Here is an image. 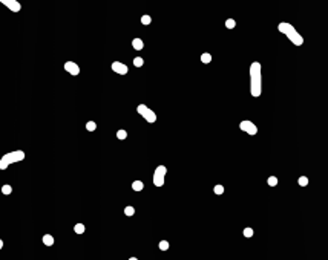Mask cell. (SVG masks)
<instances>
[{"label":"cell","instance_id":"17","mask_svg":"<svg viewBox=\"0 0 328 260\" xmlns=\"http://www.w3.org/2000/svg\"><path fill=\"white\" fill-rule=\"evenodd\" d=\"M124 214L129 216V217L134 216V214H135V208H134V207H126V208H124Z\"/></svg>","mask_w":328,"mask_h":260},{"label":"cell","instance_id":"24","mask_svg":"<svg viewBox=\"0 0 328 260\" xmlns=\"http://www.w3.org/2000/svg\"><path fill=\"white\" fill-rule=\"evenodd\" d=\"M150 22H152L150 16H143V17H141V23H143V25H149Z\"/></svg>","mask_w":328,"mask_h":260},{"label":"cell","instance_id":"2","mask_svg":"<svg viewBox=\"0 0 328 260\" xmlns=\"http://www.w3.org/2000/svg\"><path fill=\"white\" fill-rule=\"evenodd\" d=\"M279 31L284 34V35H287V38L294 45V46H302L304 45V38H302V35L294 29V26L293 25H290V23H279Z\"/></svg>","mask_w":328,"mask_h":260},{"label":"cell","instance_id":"25","mask_svg":"<svg viewBox=\"0 0 328 260\" xmlns=\"http://www.w3.org/2000/svg\"><path fill=\"white\" fill-rule=\"evenodd\" d=\"M215 193H216V194H223V193H224V187H223V185H216V187H215Z\"/></svg>","mask_w":328,"mask_h":260},{"label":"cell","instance_id":"19","mask_svg":"<svg viewBox=\"0 0 328 260\" xmlns=\"http://www.w3.org/2000/svg\"><path fill=\"white\" fill-rule=\"evenodd\" d=\"M297 184H299L300 187H305V185L308 184V178H305V176H300V178L297 179Z\"/></svg>","mask_w":328,"mask_h":260},{"label":"cell","instance_id":"1","mask_svg":"<svg viewBox=\"0 0 328 260\" xmlns=\"http://www.w3.org/2000/svg\"><path fill=\"white\" fill-rule=\"evenodd\" d=\"M250 90L253 96H259L262 92V70L261 63L255 61L250 66Z\"/></svg>","mask_w":328,"mask_h":260},{"label":"cell","instance_id":"20","mask_svg":"<svg viewBox=\"0 0 328 260\" xmlns=\"http://www.w3.org/2000/svg\"><path fill=\"white\" fill-rule=\"evenodd\" d=\"M134 64H135L137 67H141V66L144 64V60L140 58V57H137V58H134Z\"/></svg>","mask_w":328,"mask_h":260},{"label":"cell","instance_id":"26","mask_svg":"<svg viewBox=\"0 0 328 260\" xmlns=\"http://www.w3.org/2000/svg\"><path fill=\"white\" fill-rule=\"evenodd\" d=\"M244 236H245V237H252V236H253V229H252V228H245V229H244Z\"/></svg>","mask_w":328,"mask_h":260},{"label":"cell","instance_id":"13","mask_svg":"<svg viewBox=\"0 0 328 260\" xmlns=\"http://www.w3.org/2000/svg\"><path fill=\"white\" fill-rule=\"evenodd\" d=\"M201 61H202V63H210V61H212V55H210L208 52H204V54L201 55Z\"/></svg>","mask_w":328,"mask_h":260},{"label":"cell","instance_id":"12","mask_svg":"<svg viewBox=\"0 0 328 260\" xmlns=\"http://www.w3.org/2000/svg\"><path fill=\"white\" fill-rule=\"evenodd\" d=\"M132 188H134L135 191H141V190L144 188V184H143L141 181H135V182L132 184Z\"/></svg>","mask_w":328,"mask_h":260},{"label":"cell","instance_id":"18","mask_svg":"<svg viewBox=\"0 0 328 260\" xmlns=\"http://www.w3.org/2000/svg\"><path fill=\"white\" fill-rule=\"evenodd\" d=\"M95 128H97V124H95L94 121H89V122L86 124V130H89V132H94Z\"/></svg>","mask_w":328,"mask_h":260},{"label":"cell","instance_id":"11","mask_svg":"<svg viewBox=\"0 0 328 260\" xmlns=\"http://www.w3.org/2000/svg\"><path fill=\"white\" fill-rule=\"evenodd\" d=\"M43 243H45L46 246H52V245H54V237H52L51 234H45V236H43Z\"/></svg>","mask_w":328,"mask_h":260},{"label":"cell","instance_id":"8","mask_svg":"<svg viewBox=\"0 0 328 260\" xmlns=\"http://www.w3.org/2000/svg\"><path fill=\"white\" fill-rule=\"evenodd\" d=\"M0 3H3L8 9H11L13 13H19L22 9V5L17 2V0H0Z\"/></svg>","mask_w":328,"mask_h":260},{"label":"cell","instance_id":"28","mask_svg":"<svg viewBox=\"0 0 328 260\" xmlns=\"http://www.w3.org/2000/svg\"><path fill=\"white\" fill-rule=\"evenodd\" d=\"M129 260H138V258H137V257H131Z\"/></svg>","mask_w":328,"mask_h":260},{"label":"cell","instance_id":"4","mask_svg":"<svg viewBox=\"0 0 328 260\" xmlns=\"http://www.w3.org/2000/svg\"><path fill=\"white\" fill-rule=\"evenodd\" d=\"M137 112L147 121V122H155L157 121V115H155V112L152 110V109H149L147 106H144V104H140L138 107H137Z\"/></svg>","mask_w":328,"mask_h":260},{"label":"cell","instance_id":"15","mask_svg":"<svg viewBox=\"0 0 328 260\" xmlns=\"http://www.w3.org/2000/svg\"><path fill=\"white\" fill-rule=\"evenodd\" d=\"M126 136H127V132H126V130L121 128V130H118V132H117V138H118V139H126Z\"/></svg>","mask_w":328,"mask_h":260},{"label":"cell","instance_id":"27","mask_svg":"<svg viewBox=\"0 0 328 260\" xmlns=\"http://www.w3.org/2000/svg\"><path fill=\"white\" fill-rule=\"evenodd\" d=\"M2 248H3V240L0 239V249H2Z\"/></svg>","mask_w":328,"mask_h":260},{"label":"cell","instance_id":"5","mask_svg":"<svg viewBox=\"0 0 328 260\" xmlns=\"http://www.w3.org/2000/svg\"><path fill=\"white\" fill-rule=\"evenodd\" d=\"M166 173H167V168L164 165H158L155 168V173H153V184H155V187H163L164 185Z\"/></svg>","mask_w":328,"mask_h":260},{"label":"cell","instance_id":"14","mask_svg":"<svg viewBox=\"0 0 328 260\" xmlns=\"http://www.w3.org/2000/svg\"><path fill=\"white\" fill-rule=\"evenodd\" d=\"M74 231H75L77 234H83V233H84V225H83V223H77V225L74 226Z\"/></svg>","mask_w":328,"mask_h":260},{"label":"cell","instance_id":"22","mask_svg":"<svg viewBox=\"0 0 328 260\" xmlns=\"http://www.w3.org/2000/svg\"><path fill=\"white\" fill-rule=\"evenodd\" d=\"M160 249H161V251L169 249V242H167V240H161V242H160Z\"/></svg>","mask_w":328,"mask_h":260},{"label":"cell","instance_id":"7","mask_svg":"<svg viewBox=\"0 0 328 260\" xmlns=\"http://www.w3.org/2000/svg\"><path fill=\"white\" fill-rule=\"evenodd\" d=\"M111 67H112V70H114L115 74H120V75H126V74L129 72V67H127L124 63H121V61H114Z\"/></svg>","mask_w":328,"mask_h":260},{"label":"cell","instance_id":"23","mask_svg":"<svg viewBox=\"0 0 328 260\" xmlns=\"http://www.w3.org/2000/svg\"><path fill=\"white\" fill-rule=\"evenodd\" d=\"M276 184H278V178H276V176H270V178H268V185H270V187H275Z\"/></svg>","mask_w":328,"mask_h":260},{"label":"cell","instance_id":"9","mask_svg":"<svg viewBox=\"0 0 328 260\" xmlns=\"http://www.w3.org/2000/svg\"><path fill=\"white\" fill-rule=\"evenodd\" d=\"M64 70L69 72L71 75H78V74H80V67H78V64L74 63V61H66V63H64Z\"/></svg>","mask_w":328,"mask_h":260},{"label":"cell","instance_id":"6","mask_svg":"<svg viewBox=\"0 0 328 260\" xmlns=\"http://www.w3.org/2000/svg\"><path fill=\"white\" fill-rule=\"evenodd\" d=\"M239 128L244 130V132L249 133V135H256V133H258V127H256L252 121H242V122L239 124Z\"/></svg>","mask_w":328,"mask_h":260},{"label":"cell","instance_id":"21","mask_svg":"<svg viewBox=\"0 0 328 260\" xmlns=\"http://www.w3.org/2000/svg\"><path fill=\"white\" fill-rule=\"evenodd\" d=\"M11 191H13V187H11V185H3V187H2V193H3V194H11Z\"/></svg>","mask_w":328,"mask_h":260},{"label":"cell","instance_id":"3","mask_svg":"<svg viewBox=\"0 0 328 260\" xmlns=\"http://www.w3.org/2000/svg\"><path fill=\"white\" fill-rule=\"evenodd\" d=\"M23 159H25V152L23 150H16V152L6 153V155L2 156V159H0V170H6L11 164L20 162Z\"/></svg>","mask_w":328,"mask_h":260},{"label":"cell","instance_id":"10","mask_svg":"<svg viewBox=\"0 0 328 260\" xmlns=\"http://www.w3.org/2000/svg\"><path fill=\"white\" fill-rule=\"evenodd\" d=\"M132 46H134V49L141 51V49L144 48V43H143V40H141V38H134V40H132Z\"/></svg>","mask_w":328,"mask_h":260},{"label":"cell","instance_id":"16","mask_svg":"<svg viewBox=\"0 0 328 260\" xmlns=\"http://www.w3.org/2000/svg\"><path fill=\"white\" fill-rule=\"evenodd\" d=\"M235 26H236V23H235V20H233V19L226 20V28H227V29H233Z\"/></svg>","mask_w":328,"mask_h":260}]
</instances>
